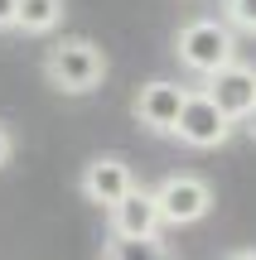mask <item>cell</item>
Listing matches in <instances>:
<instances>
[{
  "instance_id": "7",
  "label": "cell",
  "mask_w": 256,
  "mask_h": 260,
  "mask_svg": "<svg viewBox=\"0 0 256 260\" xmlns=\"http://www.w3.org/2000/svg\"><path fill=\"white\" fill-rule=\"evenodd\" d=\"M184 96H189V87H184V82L155 77V82H145L140 92H135L131 111H135V121L150 130V135H174V121H179Z\"/></svg>"
},
{
  "instance_id": "8",
  "label": "cell",
  "mask_w": 256,
  "mask_h": 260,
  "mask_svg": "<svg viewBox=\"0 0 256 260\" xmlns=\"http://www.w3.org/2000/svg\"><path fill=\"white\" fill-rule=\"evenodd\" d=\"M106 226L111 236H160V203H155V188H140L135 183L121 203L106 207Z\"/></svg>"
},
{
  "instance_id": "11",
  "label": "cell",
  "mask_w": 256,
  "mask_h": 260,
  "mask_svg": "<svg viewBox=\"0 0 256 260\" xmlns=\"http://www.w3.org/2000/svg\"><path fill=\"white\" fill-rule=\"evenodd\" d=\"M222 19L237 34H256V0H222Z\"/></svg>"
},
{
  "instance_id": "14",
  "label": "cell",
  "mask_w": 256,
  "mask_h": 260,
  "mask_svg": "<svg viewBox=\"0 0 256 260\" xmlns=\"http://www.w3.org/2000/svg\"><path fill=\"white\" fill-rule=\"evenodd\" d=\"M222 260H256V246H237V251H227Z\"/></svg>"
},
{
  "instance_id": "12",
  "label": "cell",
  "mask_w": 256,
  "mask_h": 260,
  "mask_svg": "<svg viewBox=\"0 0 256 260\" xmlns=\"http://www.w3.org/2000/svg\"><path fill=\"white\" fill-rule=\"evenodd\" d=\"M10 159H15V135H10V130L0 125V169H5Z\"/></svg>"
},
{
  "instance_id": "2",
  "label": "cell",
  "mask_w": 256,
  "mask_h": 260,
  "mask_svg": "<svg viewBox=\"0 0 256 260\" xmlns=\"http://www.w3.org/2000/svg\"><path fill=\"white\" fill-rule=\"evenodd\" d=\"M174 58H179V68H189L193 77H213L222 63H232L237 58V29L227 24V19H189V24H179V34H174Z\"/></svg>"
},
{
  "instance_id": "9",
  "label": "cell",
  "mask_w": 256,
  "mask_h": 260,
  "mask_svg": "<svg viewBox=\"0 0 256 260\" xmlns=\"http://www.w3.org/2000/svg\"><path fill=\"white\" fill-rule=\"evenodd\" d=\"M63 15H68L63 0H19L15 5V29L39 39V34H53V29L63 24Z\"/></svg>"
},
{
  "instance_id": "5",
  "label": "cell",
  "mask_w": 256,
  "mask_h": 260,
  "mask_svg": "<svg viewBox=\"0 0 256 260\" xmlns=\"http://www.w3.org/2000/svg\"><path fill=\"white\" fill-rule=\"evenodd\" d=\"M203 82H208L203 92L227 111L232 125H242V121H251V116H256V63L232 58V63H222L213 77H203Z\"/></svg>"
},
{
  "instance_id": "3",
  "label": "cell",
  "mask_w": 256,
  "mask_h": 260,
  "mask_svg": "<svg viewBox=\"0 0 256 260\" xmlns=\"http://www.w3.org/2000/svg\"><path fill=\"white\" fill-rule=\"evenodd\" d=\"M155 203H160V222L164 226H193L213 212V183L203 174H164L155 183Z\"/></svg>"
},
{
  "instance_id": "4",
  "label": "cell",
  "mask_w": 256,
  "mask_h": 260,
  "mask_svg": "<svg viewBox=\"0 0 256 260\" xmlns=\"http://www.w3.org/2000/svg\"><path fill=\"white\" fill-rule=\"evenodd\" d=\"M232 130L237 125L227 121V111H222L208 92H189L184 96L179 121H174V140H179V145H189V149H222L232 140Z\"/></svg>"
},
{
  "instance_id": "1",
  "label": "cell",
  "mask_w": 256,
  "mask_h": 260,
  "mask_svg": "<svg viewBox=\"0 0 256 260\" xmlns=\"http://www.w3.org/2000/svg\"><path fill=\"white\" fill-rule=\"evenodd\" d=\"M44 77L63 96H92L106 82V53L92 39H58L44 53Z\"/></svg>"
},
{
  "instance_id": "13",
  "label": "cell",
  "mask_w": 256,
  "mask_h": 260,
  "mask_svg": "<svg viewBox=\"0 0 256 260\" xmlns=\"http://www.w3.org/2000/svg\"><path fill=\"white\" fill-rule=\"evenodd\" d=\"M15 5H19V0H0V34L15 29Z\"/></svg>"
},
{
  "instance_id": "10",
  "label": "cell",
  "mask_w": 256,
  "mask_h": 260,
  "mask_svg": "<svg viewBox=\"0 0 256 260\" xmlns=\"http://www.w3.org/2000/svg\"><path fill=\"white\" fill-rule=\"evenodd\" d=\"M102 260H174L160 236H106Z\"/></svg>"
},
{
  "instance_id": "6",
  "label": "cell",
  "mask_w": 256,
  "mask_h": 260,
  "mask_svg": "<svg viewBox=\"0 0 256 260\" xmlns=\"http://www.w3.org/2000/svg\"><path fill=\"white\" fill-rule=\"evenodd\" d=\"M77 188H82V198L92 207H102V212H106L111 203H121V198L135 188V169L126 164L121 154H97V159H87V164H82Z\"/></svg>"
}]
</instances>
